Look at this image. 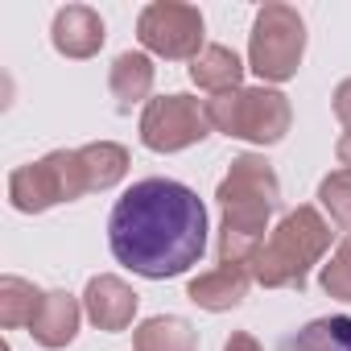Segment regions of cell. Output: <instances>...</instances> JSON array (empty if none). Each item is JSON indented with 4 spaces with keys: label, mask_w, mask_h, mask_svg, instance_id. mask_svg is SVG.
<instances>
[{
    "label": "cell",
    "mask_w": 351,
    "mask_h": 351,
    "mask_svg": "<svg viewBox=\"0 0 351 351\" xmlns=\"http://www.w3.org/2000/svg\"><path fill=\"white\" fill-rule=\"evenodd\" d=\"M108 244L124 269L149 281L182 277L207 252V207L173 178L132 182L108 215Z\"/></svg>",
    "instance_id": "6da1fadb"
},
{
    "label": "cell",
    "mask_w": 351,
    "mask_h": 351,
    "mask_svg": "<svg viewBox=\"0 0 351 351\" xmlns=\"http://www.w3.org/2000/svg\"><path fill=\"white\" fill-rule=\"evenodd\" d=\"M219 265H252L261 244L269 240V215L281 211V182L261 153H240L219 182Z\"/></svg>",
    "instance_id": "7a4b0ae2"
},
{
    "label": "cell",
    "mask_w": 351,
    "mask_h": 351,
    "mask_svg": "<svg viewBox=\"0 0 351 351\" xmlns=\"http://www.w3.org/2000/svg\"><path fill=\"white\" fill-rule=\"evenodd\" d=\"M330 223L318 215V207H293L281 215V223L269 232L261 252L252 256V281L265 289H306L310 269L330 252Z\"/></svg>",
    "instance_id": "3957f363"
},
{
    "label": "cell",
    "mask_w": 351,
    "mask_h": 351,
    "mask_svg": "<svg viewBox=\"0 0 351 351\" xmlns=\"http://www.w3.org/2000/svg\"><path fill=\"white\" fill-rule=\"evenodd\" d=\"M91 195L87 186V169H83V153L79 149H54L42 161L17 165L9 173V203L25 215H42L58 203H75Z\"/></svg>",
    "instance_id": "277c9868"
},
{
    "label": "cell",
    "mask_w": 351,
    "mask_h": 351,
    "mask_svg": "<svg viewBox=\"0 0 351 351\" xmlns=\"http://www.w3.org/2000/svg\"><path fill=\"white\" fill-rule=\"evenodd\" d=\"M207 120L211 128L252 141V145H277L289 132V99L273 87H240L228 95H211L207 99Z\"/></svg>",
    "instance_id": "5b68a950"
},
{
    "label": "cell",
    "mask_w": 351,
    "mask_h": 351,
    "mask_svg": "<svg viewBox=\"0 0 351 351\" xmlns=\"http://www.w3.org/2000/svg\"><path fill=\"white\" fill-rule=\"evenodd\" d=\"M306 54V21L289 5H265L252 21L248 38V66L265 83H285L298 75Z\"/></svg>",
    "instance_id": "8992f818"
},
{
    "label": "cell",
    "mask_w": 351,
    "mask_h": 351,
    "mask_svg": "<svg viewBox=\"0 0 351 351\" xmlns=\"http://www.w3.org/2000/svg\"><path fill=\"white\" fill-rule=\"evenodd\" d=\"M136 38L149 54L169 58V62H182V58H199L207 46V25L203 13L195 5H173V0H157V5H145L136 17Z\"/></svg>",
    "instance_id": "52a82bcc"
},
{
    "label": "cell",
    "mask_w": 351,
    "mask_h": 351,
    "mask_svg": "<svg viewBox=\"0 0 351 351\" xmlns=\"http://www.w3.org/2000/svg\"><path fill=\"white\" fill-rule=\"evenodd\" d=\"M211 136L207 104L191 95H157L141 112V141L153 153H182Z\"/></svg>",
    "instance_id": "ba28073f"
},
{
    "label": "cell",
    "mask_w": 351,
    "mask_h": 351,
    "mask_svg": "<svg viewBox=\"0 0 351 351\" xmlns=\"http://www.w3.org/2000/svg\"><path fill=\"white\" fill-rule=\"evenodd\" d=\"M136 293L128 281L112 277V273H99L87 281V293H83V310L87 318L99 326V330H128L132 318H136Z\"/></svg>",
    "instance_id": "9c48e42d"
},
{
    "label": "cell",
    "mask_w": 351,
    "mask_h": 351,
    "mask_svg": "<svg viewBox=\"0 0 351 351\" xmlns=\"http://www.w3.org/2000/svg\"><path fill=\"white\" fill-rule=\"evenodd\" d=\"M104 17L87 5H66L54 13V29H50V42L62 58H91L99 54L104 46Z\"/></svg>",
    "instance_id": "30bf717a"
},
{
    "label": "cell",
    "mask_w": 351,
    "mask_h": 351,
    "mask_svg": "<svg viewBox=\"0 0 351 351\" xmlns=\"http://www.w3.org/2000/svg\"><path fill=\"white\" fill-rule=\"evenodd\" d=\"M248 285H252V269L248 265H215L211 273H199L186 289V298L211 314H223V310H236L244 298H248Z\"/></svg>",
    "instance_id": "8fae6325"
},
{
    "label": "cell",
    "mask_w": 351,
    "mask_h": 351,
    "mask_svg": "<svg viewBox=\"0 0 351 351\" xmlns=\"http://www.w3.org/2000/svg\"><path fill=\"white\" fill-rule=\"evenodd\" d=\"M79 318H83L79 298H71L66 289H50V293L42 298L34 322H29V335H34V343L58 351V347H66V343L79 335Z\"/></svg>",
    "instance_id": "7c38bea8"
},
{
    "label": "cell",
    "mask_w": 351,
    "mask_h": 351,
    "mask_svg": "<svg viewBox=\"0 0 351 351\" xmlns=\"http://www.w3.org/2000/svg\"><path fill=\"white\" fill-rule=\"evenodd\" d=\"M108 91H112L120 116H128L136 104H149V91H153V58L141 54V50H124L112 62V71H108Z\"/></svg>",
    "instance_id": "4fadbf2b"
},
{
    "label": "cell",
    "mask_w": 351,
    "mask_h": 351,
    "mask_svg": "<svg viewBox=\"0 0 351 351\" xmlns=\"http://www.w3.org/2000/svg\"><path fill=\"white\" fill-rule=\"evenodd\" d=\"M132 351H199V330L178 314H157L132 330Z\"/></svg>",
    "instance_id": "5bb4252c"
},
{
    "label": "cell",
    "mask_w": 351,
    "mask_h": 351,
    "mask_svg": "<svg viewBox=\"0 0 351 351\" xmlns=\"http://www.w3.org/2000/svg\"><path fill=\"white\" fill-rule=\"evenodd\" d=\"M191 79L195 87L211 91V95H228V91H240L244 83V62L236 50L228 46H207L195 62H191Z\"/></svg>",
    "instance_id": "9a60e30c"
},
{
    "label": "cell",
    "mask_w": 351,
    "mask_h": 351,
    "mask_svg": "<svg viewBox=\"0 0 351 351\" xmlns=\"http://www.w3.org/2000/svg\"><path fill=\"white\" fill-rule=\"evenodd\" d=\"M277 351H351V314L314 318L293 335H285Z\"/></svg>",
    "instance_id": "2e32d148"
},
{
    "label": "cell",
    "mask_w": 351,
    "mask_h": 351,
    "mask_svg": "<svg viewBox=\"0 0 351 351\" xmlns=\"http://www.w3.org/2000/svg\"><path fill=\"white\" fill-rule=\"evenodd\" d=\"M79 153H83V169H87L91 191H112L128 173V149L116 141H95V145H83Z\"/></svg>",
    "instance_id": "e0dca14e"
},
{
    "label": "cell",
    "mask_w": 351,
    "mask_h": 351,
    "mask_svg": "<svg viewBox=\"0 0 351 351\" xmlns=\"http://www.w3.org/2000/svg\"><path fill=\"white\" fill-rule=\"evenodd\" d=\"M42 298L46 293L34 281H25V277H0V326H9V330L29 326L38 306H42Z\"/></svg>",
    "instance_id": "ac0fdd59"
},
{
    "label": "cell",
    "mask_w": 351,
    "mask_h": 351,
    "mask_svg": "<svg viewBox=\"0 0 351 351\" xmlns=\"http://www.w3.org/2000/svg\"><path fill=\"white\" fill-rule=\"evenodd\" d=\"M318 203L326 207L330 223L351 236V173H347V169H335V173H326V178H322Z\"/></svg>",
    "instance_id": "d6986e66"
},
{
    "label": "cell",
    "mask_w": 351,
    "mask_h": 351,
    "mask_svg": "<svg viewBox=\"0 0 351 351\" xmlns=\"http://www.w3.org/2000/svg\"><path fill=\"white\" fill-rule=\"evenodd\" d=\"M322 289L335 298V302H347L351 306V236H343V244L330 252V261L322 265Z\"/></svg>",
    "instance_id": "ffe728a7"
},
{
    "label": "cell",
    "mask_w": 351,
    "mask_h": 351,
    "mask_svg": "<svg viewBox=\"0 0 351 351\" xmlns=\"http://www.w3.org/2000/svg\"><path fill=\"white\" fill-rule=\"evenodd\" d=\"M330 99H335V116L351 128V79H343V83L335 87V95H330Z\"/></svg>",
    "instance_id": "44dd1931"
},
{
    "label": "cell",
    "mask_w": 351,
    "mask_h": 351,
    "mask_svg": "<svg viewBox=\"0 0 351 351\" xmlns=\"http://www.w3.org/2000/svg\"><path fill=\"white\" fill-rule=\"evenodd\" d=\"M223 351H265V347L256 343V335H248V330H232L228 343H223Z\"/></svg>",
    "instance_id": "7402d4cb"
},
{
    "label": "cell",
    "mask_w": 351,
    "mask_h": 351,
    "mask_svg": "<svg viewBox=\"0 0 351 351\" xmlns=\"http://www.w3.org/2000/svg\"><path fill=\"white\" fill-rule=\"evenodd\" d=\"M335 157H339V165H343V169L351 173V128H347V132L339 136V145H335Z\"/></svg>",
    "instance_id": "603a6c76"
},
{
    "label": "cell",
    "mask_w": 351,
    "mask_h": 351,
    "mask_svg": "<svg viewBox=\"0 0 351 351\" xmlns=\"http://www.w3.org/2000/svg\"><path fill=\"white\" fill-rule=\"evenodd\" d=\"M5 351H9V347H5Z\"/></svg>",
    "instance_id": "cb8c5ba5"
}]
</instances>
